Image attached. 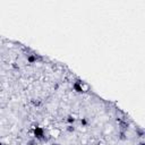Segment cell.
<instances>
[{"instance_id":"cell-15","label":"cell","mask_w":145,"mask_h":145,"mask_svg":"<svg viewBox=\"0 0 145 145\" xmlns=\"http://www.w3.org/2000/svg\"><path fill=\"white\" fill-rule=\"evenodd\" d=\"M52 145H60V144H58V143H53Z\"/></svg>"},{"instance_id":"cell-10","label":"cell","mask_w":145,"mask_h":145,"mask_svg":"<svg viewBox=\"0 0 145 145\" xmlns=\"http://www.w3.org/2000/svg\"><path fill=\"white\" fill-rule=\"evenodd\" d=\"M81 125H82V126H87V125H89L87 119H86V118H82L81 119Z\"/></svg>"},{"instance_id":"cell-14","label":"cell","mask_w":145,"mask_h":145,"mask_svg":"<svg viewBox=\"0 0 145 145\" xmlns=\"http://www.w3.org/2000/svg\"><path fill=\"white\" fill-rule=\"evenodd\" d=\"M138 145H145V143H144V142H141V143H140V144H138Z\"/></svg>"},{"instance_id":"cell-4","label":"cell","mask_w":145,"mask_h":145,"mask_svg":"<svg viewBox=\"0 0 145 145\" xmlns=\"http://www.w3.org/2000/svg\"><path fill=\"white\" fill-rule=\"evenodd\" d=\"M119 128L121 132H127V129L129 128V124L125 120H120L119 121Z\"/></svg>"},{"instance_id":"cell-7","label":"cell","mask_w":145,"mask_h":145,"mask_svg":"<svg viewBox=\"0 0 145 145\" xmlns=\"http://www.w3.org/2000/svg\"><path fill=\"white\" fill-rule=\"evenodd\" d=\"M76 121V119H75V117H74V116H68L67 117V122L68 124H70V125H74V122H75Z\"/></svg>"},{"instance_id":"cell-3","label":"cell","mask_w":145,"mask_h":145,"mask_svg":"<svg viewBox=\"0 0 145 145\" xmlns=\"http://www.w3.org/2000/svg\"><path fill=\"white\" fill-rule=\"evenodd\" d=\"M38 60H42V57L38 56V54H28L27 56V62L28 64H35Z\"/></svg>"},{"instance_id":"cell-16","label":"cell","mask_w":145,"mask_h":145,"mask_svg":"<svg viewBox=\"0 0 145 145\" xmlns=\"http://www.w3.org/2000/svg\"><path fill=\"white\" fill-rule=\"evenodd\" d=\"M0 145H3V143H1V142H0Z\"/></svg>"},{"instance_id":"cell-11","label":"cell","mask_w":145,"mask_h":145,"mask_svg":"<svg viewBox=\"0 0 145 145\" xmlns=\"http://www.w3.org/2000/svg\"><path fill=\"white\" fill-rule=\"evenodd\" d=\"M27 145H36V140L33 138V140H30L27 142Z\"/></svg>"},{"instance_id":"cell-8","label":"cell","mask_w":145,"mask_h":145,"mask_svg":"<svg viewBox=\"0 0 145 145\" xmlns=\"http://www.w3.org/2000/svg\"><path fill=\"white\" fill-rule=\"evenodd\" d=\"M66 130H67L68 133H75V130H76V128L74 127V125H69V126L66 128Z\"/></svg>"},{"instance_id":"cell-6","label":"cell","mask_w":145,"mask_h":145,"mask_svg":"<svg viewBox=\"0 0 145 145\" xmlns=\"http://www.w3.org/2000/svg\"><path fill=\"white\" fill-rule=\"evenodd\" d=\"M119 140H120V141H126L127 140L126 132H121V130H120V133H119Z\"/></svg>"},{"instance_id":"cell-13","label":"cell","mask_w":145,"mask_h":145,"mask_svg":"<svg viewBox=\"0 0 145 145\" xmlns=\"http://www.w3.org/2000/svg\"><path fill=\"white\" fill-rule=\"evenodd\" d=\"M53 89H54V90H58V89H59V85H58V84H56V85H53Z\"/></svg>"},{"instance_id":"cell-2","label":"cell","mask_w":145,"mask_h":145,"mask_svg":"<svg viewBox=\"0 0 145 145\" xmlns=\"http://www.w3.org/2000/svg\"><path fill=\"white\" fill-rule=\"evenodd\" d=\"M83 85H84V83L82 81H77L72 84V89H74V91L77 92V93H83L84 92Z\"/></svg>"},{"instance_id":"cell-1","label":"cell","mask_w":145,"mask_h":145,"mask_svg":"<svg viewBox=\"0 0 145 145\" xmlns=\"http://www.w3.org/2000/svg\"><path fill=\"white\" fill-rule=\"evenodd\" d=\"M33 135H34V138L38 141H42V138L44 137V129L42 127H34L33 129Z\"/></svg>"},{"instance_id":"cell-5","label":"cell","mask_w":145,"mask_h":145,"mask_svg":"<svg viewBox=\"0 0 145 145\" xmlns=\"http://www.w3.org/2000/svg\"><path fill=\"white\" fill-rule=\"evenodd\" d=\"M31 102H32L33 107H35V108H39V107L42 105V100L41 99H32L31 100Z\"/></svg>"},{"instance_id":"cell-12","label":"cell","mask_w":145,"mask_h":145,"mask_svg":"<svg viewBox=\"0 0 145 145\" xmlns=\"http://www.w3.org/2000/svg\"><path fill=\"white\" fill-rule=\"evenodd\" d=\"M11 67H13V68H14V69H15V70H19V66H18V65L16 64V62H14V64L11 65Z\"/></svg>"},{"instance_id":"cell-9","label":"cell","mask_w":145,"mask_h":145,"mask_svg":"<svg viewBox=\"0 0 145 145\" xmlns=\"http://www.w3.org/2000/svg\"><path fill=\"white\" fill-rule=\"evenodd\" d=\"M136 133H137V136H138V137H143V136H144V132H143V129L137 128L136 129Z\"/></svg>"}]
</instances>
